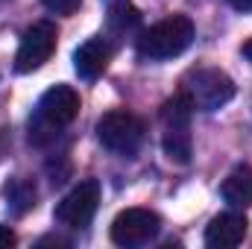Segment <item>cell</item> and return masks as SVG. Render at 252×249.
Instances as JSON below:
<instances>
[{"mask_svg":"<svg viewBox=\"0 0 252 249\" xmlns=\"http://www.w3.org/2000/svg\"><path fill=\"white\" fill-rule=\"evenodd\" d=\"M79 115V94L70 85H53L41 94L35 115L30 118V138L35 144L53 141L64 126H70Z\"/></svg>","mask_w":252,"mask_h":249,"instance_id":"obj_1","label":"cell"},{"mask_svg":"<svg viewBox=\"0 0 252 249\" xmlns=\"http://www.w3.org/2000/svg\"><path fill=\"white\" fill-rule=\"evenodd\" d=\"M193 41V21L188 15H170L158 24H153L150 30H144L135 41L138 47V56L141 59H153V62H161V59H173V56H182Z\"/></svg>","mask_w":252,"mask_h":249,"instance_id":"obj_2","label":"cell"},{"mask_svg":"<svg viewBox=\"0 0 252 249\" xmlns=\"http://www.w3.org/2000/svg\"><path fill=\"white\" fill-rule=\"evenodd\" d=\"M182 91L190 97L193 109L217 112L235 97V82L220 67H193L182 79Z\"/></svg>","mask_w":252,"mask_h":249,"instance_id":"obj_3","label":"cell"},{"mask_svg":"<svg viewBox=\"0 0 252 249\" xmlns=\"http://www.w3.org/2000/svg\"><path fill=\"white\" fill-rule=\"evenodd\" d=\"M144 135H147V126L138 115L124 112V109H115V112H106L100 121H97V138L106 150L118 153V156H135L144 144Z\"/></svg>","mask_w":252,"mask_h":249,"instance_id":"obj_4","label":"cell"},{"mask_svg":"<svg viewBox=\"0 0 252 249\" xmlns=\"http://www.w3.org/2000/svg\"><path fill=\"white\" fill-rule=\"evenodd\" d=\"M158 232H161V217L150 208H126L112 223V241L126 249L156 241Z\"/></svg>","mask_w":252,"mask_h":249,"instance_id":"obj_5","label":"cell"},{"mask_svg":"<svg viewBox=\"0 0 252 249\" xmlns=\"http://www.w3.org/2000/svg\"><path fill=\"white\" fill-rule=\"evenodd\" d=\"M97 205H100V182L97 179H85L73 187L62 202L56 205V220L67 226V229H88L94 214H97Z\"/></svg>","mask_w":252,"mask_h":249,"instance_id":"obj_6","label":"cell"},{"mask_svg":"<svg viewBox=\"0 0 252 249\" xmlns=\"http://www.w3.org/2000/svg\"><path fill=\"white\" fill-rule=\"evenodd\" d=\"M56 38H59L56 24H50V21L32 24V27L24 32L21 47H18V53H15V70H18V73H32V70H38L41 64L53 56Z\"/></svg>","mask_w":252,"mask_h":249,"instance_id":"obj_7","label":"cell"},{"mask_svg":"<svg viewBox=\"0 0 252 249\" xmlns=\"http://www.w3.org/2000/svg\"><path fill=\"white\" fill-rule=\"evenodd\" d=\"M250 232V220L244 214H235V211H226V214H217L208 229H205V247L211 249H235L244 244Z\"/></svg>","mask_w":252,"mask_h":249,"instance_id":"obj_8","label":"cell"},{"mask_svg":"<svg viewBox=\"0 0 252 249\" xmlns=\"http://www.w3.org/2000/svg\"><path fill=\"white\" fill-rule=\"evenodd\" d=\"M112 44L103 38V35H97V38H88V41H82L76 50H73V70L79 73V79H97L109 62H112Z\"/></svg>","mask_w":252,"mask_h":249,"instance_id":"obj_9","label":"cell"},{"mask_svg":"<svg viewBox=\"0 0 252 249\" xmlns=\"http://www.w3.org/2000/svg\"><path fill=\"white\" fill-rule=\"evenodd\" d=\"M220 193H223V199H226L229 205H238V208L252 205V167L250 164L235 167V170L223 179Z\"/></svg>","mask_w":252,"mask_h":249,"instance_id":"obj_10","label":"cell"},{"mask_svg":"<svg viewBox=\"0 0 252 249\" xmlns=\"http://www.w3.org/2000/svg\"><path fill=\"white\" fill-rule=\"evenodd\" d=\"M161 147H164V156H167L170 161H176V164H188L190 156H193L190 124H170V126H164Z\"/></svg>","mask_w":252,"mask_h":249,"instance_id":"obj_11","label":"cell"},{"mask_svg":"<svg viewBox=\"0 0 252 249\" xmlns=\"http://www.w3.org/2000/svg\"><path fill=\"white\" fill-rule=\"evenodd\" d=\"M6 196H9V202H12V208L18 214L30 211L35 205V187L30 185V182H24V179H12L6 185Z\"/></svg>","mask_w":252,"mask_h":249,"instance_id":"obj_12","label":"cell"},{"mask_svg":"<svg viewBox=\"0 0 252 249\" xmlns=\"http://www.w3.org/2000/svg\"><path fill=\"white\" fill-rule=\"evenodd\" d=\"M109 24H112V30H118V32H129V30H135L138 24H141V15L129 6V3H118V6H112V12H109Z\"/></svg>","mask_w":252,"mask_h":249,"instance_id":"obj_13","label":"cell"},{"mask_svg":"<svg viewBox=\"0 0 252 249\" xmlns=\"http://www.w3.org/2000/svg\"><path fill=\"white\" fill-rule=\"evenodd\" d=\"M41 3H44L53 15H73L82 0H41Z\"/></svg>","mask_w":252,"mask_h":249,"instance_id":"obj_14","label":"cell"},{"mask_svg":"<svg viewBox=\"0 0 252 249\" xmlns=\"http://www.w3.org/2000/svg\"><path fill=\"white\" fill-rule=\"evenodd\" d=\"M18 244V238H15V232L9 229V226H0V249H9Z\"/></svg>","mask_w":252,"mask_h":249,"instance_id":"obj_15","label":"cell"},{"mask_svg":"<svg viewBox=\"0 0 252 249\" xmlns=\"http://www.w3.org/2000/svg\"><path fill=\"white\" fill-rule=\"evenodd\" d=\"M226 3L238 12H252V0H226Z\"/></svg>","mask_w":252,"mask_h":249,"instance_id":"obj_16","label":"cell"},{"mask_svg":"<svg viewBox=\"0 0 252 249\" xmlns=\"http://www.w3.org/2000/svg\"><path fill=\"white\" fill-rule=\"evenodd\" d=\"M241 53H244V59H247V62L252 64V38L247 41V44H244V47H241Z\"/></svg>","mask_w":252,"mask_h":249,"instance_id":"obj_17","label":"cell"},{"mask_svg":"<svg viewBox=\"0 0 252 249\" xmlns=\"http://www.w3.org/2000/svg\"><path fill=\"white\" fill-rule=\"evenodd\" d=\"M0 3H3V0H0Z\"/></svg>","mask_w":252,"mask_h":249,"instance_id":"obj_18","label":"cell"}]
</instances>
